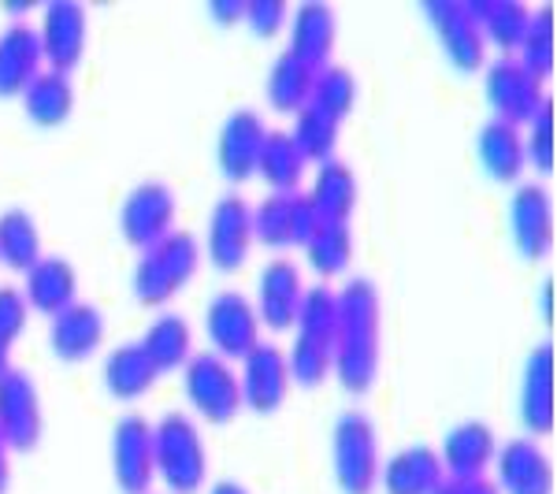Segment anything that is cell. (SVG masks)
Segmentation results:
<instances>
[{
  "instance_id": "1",
  "label": "cell",
  "mask_w": 557,
  "mask_h": 494,
  "mask_svg": "<svg viewBox=\"0 0 557 494\" xmlns=\"http://www.w3.org/2000/svg\"><path fill=\"white\" fill-rule=\"evenodd\" d=\"M338 320H335V361L331 372L349 394H368L380 375V286L368 275H349L338 286Z\"/></svg>"
},
{
  "instance_id": "2",
  "label": "cell",
  "mask_w": 557,
  "mask_h": 494,
  "mask_svg": "<svg viewBox=\"0 0 557 494\" xmlns=\"http://www.w3.org/2000/svg\"><path fill=\"white\" fill-rule=\"evenodd\" d=\"M335 320H338V294L327 283L305 286L298 317H294V346L286 354L290 365V380L301 387H320L331 375V361H335Z\"/></svg>"
},
{
  "instance_id": "3",
  "label": "cell",
  "mask_w": 557,
  "mask_h": 494,
  "mask_svg": "<svg viewBox=\"0 0 557 494\" xmlns=\"http://www.w3.org/2000/svg\"><path fill=\"white\" fill-rule=\"evenodd\" d=\"M197 264H201V246L190 231H168L152 246L141 249L138 264L131 272V291L141 305H168L194 280Z\"/></svg>"
},
{
  "instance_id": "4",
  "label": "cell",
  "mask_w": 557,
  "mask_h": 494,
  "mask_svg": "<svg viewBox=\"0 0 557 494\" xmlns=\"http://www.w3.org/2000/svg\"><path fill=\"white\" fill-rule=\"evenodd\" d=\"M152 465L157 476L175 494H197L209 476V454H205L201 428L186 412H164L152 424Z\"/></svg>"
},
{
  "instance_id": "5",
  "label": "cell",
  "mask_w": 557,
  "mask_h": 494,
  "mask_svg": "<svg viewBox=\"0 0 557 494\" xmlns=\"http://www.w3.org/2000/svg\"><path fill=\"white\" fill-rule=\"evenodd\" d=\"M331 472L343 494H372L380 480V431L364 409H346L331 424Z\"/></svg>"
},
{
  "instance_id": "6",
  "label": "cell",
  "mask_w": 557,
  "mask_h": 494,
  "mask_svg": "<svg viewBox=\"0 0 557 494\" xmlns=\"http://www.w3.org/2000/svg\"><path fill=\"white\" fill-rule=\"evenodd\" d=\"M183 391L209 424H231L242 409L238 372L227 357L212 354V349L190 354V361L183 365Z\"/></svg>"
},
{
  "instance_id": "7",
  "label": "cell",
  "mask_w": 557,
  "mask_h": 494,
  "mask_svg": "<svg viewBox=\"0 0 557 494\" xmlns=\"http://www.w3.org/2000/svg\"><path fill=\"white\" fill-rule=\"evenodd\" d=\"M45 417L38 383L26 368H8L0 375V439L12 450H34L41 443Z\"/></svg>"
},
{
  "instance_id": "8",
  "label": "cell",
  "mask_w": 557,
  "mask_h": 494,
  "mask_svg": "<svg viewBox=\"0 0 557 494\" xmlns=\"http://www.w3.org/2000/svg\"><path fill=\"white\" fill-rule=\"evenodd\" d=\"M205 335L220 357H246L260 343L257 305L242 291H215L205 305Z\"/></svg>"
},
{
  "instance_id": "9",
  "label": "cell",
  "mask_w": 557,
  "mask_h": 494,
  "mask_svg": "<svg viewBox=\"0 0 557 494\" xmlns=\"http://www.w3.org/2000/svg\"><path fill=\"white\" fill-rule=\"evenodd\" d=\"M175 190L160 178H146V183L131 186L127 197L120 205V231L131 246L146 249L157 238H164L168 231H175Z\"/></svg>"
},
{
  "instance_id": "10",
  "label": "cell",
  "mask_w": 557,
  "mask_h": 494,
  "mask_svg": "<svg viewBox=\"0 0 557 494\" xmlns=\"http://www.w3.org/2000/svg\"><path fill=\"white\" fill-rule=\"evenodd\" d=\"M205 246H209V257L220 272H238L253 249V205L235 190L215 197Z\"/></svg>"
},
{
  "instance_id": "11",
  "label": "cell",
  "mask_w": 557,
  "mask_h": 494,
  "mask_svg": "<svg viewBox=\"0 0 557 494\" xmlns=\"http://www.w3.org/2000/svg\"><path fill=\"white\" fill-rule=\"evenodd\" d=\"M424 15L435 30L438 45H443L446 60L457 71H480L487 60V38H483L480 23L472 20L469 4L461 0H428Z\"/></svg>"
},
{
  "instance_id": "12",
  "label": "cell",
  "mask_w": 557,
  "mask_h": 494,
  "mask_svg": "<svg viewBox=\"0 0 557 494\" xmlns=\"http://www.w3.org/2000/svg\"><path fill=\"white\" fill-rule=\"evenodd\" d=\"M112 472L123 494H149L157 480L152 465V424L141 412H127L112 428Z\"/></svg>"
},
{
  "instance_id": "13",
  "label": "cell",
  "mask_w": 557,
  "mask_h": 494,
  "mask_svg": "<svg viewBox=\"0 0 557 494\" xmlns=\"http://www.w3.org/2000/svg\"><path fill=\"white\" fill-rule=\"evenodd\" d=\"M483 89H487V104L494 120L502 123H528L535 115V108L543 104V83L535 75H528L513 57L491 60L483 71Z\"/></svg>"
},
{
  "instance_id": "14",
  "label": "cell",
  "mask_w": 557,
  "mask_h": 494,
  "mask_svg": "<svg viewBox=\"0 0 557 494\" xmlns=\"http://www.w3.org/2000/svg\"><path fill=\"white\" fill-rule=\"evenodd\" d=\"M38 38H41V57L49 60V67L71 75V67L83 60L89 38L86 8L78 0H49L41 8Z\"/></svg>"
},
{
  "instance_id": "15",
  "label": "cell",
  "mask_w": 557,
  "mask_h": 494,
  "mask_svg": "<svg viewBox=\"0 0 557 494\" xmlns=\"http://www.w3.org/2000/svg\"><path fill=\"white\" fill-rule=\"evenodd\" d=\"M509 238L524 260L550 254L554 242V201L543 183H520L509 197Z\"/></svg>"
},
{
  "instance_id": "16",
  "label": "cell",
  "mask_w": 557,
  "mask_h": 494,
  "mask_svg": "<svg viewBox=\"0 0 557 494\" xmlns=\"http://www.w3.org/2000/svg\"><path fill=\"white\" fill-rule=\"evenodd\" d=\"M242 406H249L253 412H275L286 402L290 391V365L286 354L275 343H260L242 357Z\"/></svg>"
},
{
  "instance_id": "17",
  "label": "cell",
  "mask_w": 557,
  "mask_h": 494,
  "mask_svg": "<svg viewBox=\"0 0 557 494\" xmlns=\"http://www.w3.org/2000/svg\"><path fill=\"white\" fill-rule=\"evenodd\" d=\"M517 412L528 435H546L554 428V346L539 343L524 357L517 387Z\"/></svg>"
},
{
  "instance_id": "18",
  "label": "cell",
  "mask_w": 557,
  "mask_h": 494,
  "mask_svg": "<svg viewBox=\"0 0 557 494\" xmlns=\"http://www.w3.org/2000/svg\"><path fill=\"white\" fill-rule=\"evenodd\" d=\"M305 294V280L298 260L290 257H272L257 275V317L260 323L275 331L294 328V317H298V305Z\"/></svg>"
},
{
  "instance_id": "19",
  "label": "cell",
  "mask_w": 557,
  "mask_h": 494,
  "mask_svg": "<svg viewBox=\"0 0 557 494\" xmlns=\"http://www.w3.org/2000/svg\"><path fill=\"white\" fill-rule=\"evenodd\" d=\"M498 491L506 494H554V465L532 435H517L498 446Z\"/></svg>"
},
{
  "instance_id": "20",
  "label": "cell",
  "mask_w": 557,
  "mask_h": 494,
  "mask_svg": "<svg viewBox=\"0 0 557 494\" xmlns=\"http://www.w3.org/2000/svg\"><path fill=\"white\" fill-rule=\"evenodd\" d=\"M264 120H260L257 108H235V112L223 120L220 138H215V160H220V172L231 183H246L257 172V157L264 146Z\"/></svg>"
},
{
  "instance_id": "21",
  "label": "cell",
  "mask_w": 557,
  "mask_h": 494,
  "mask_svg": "<svg viewBox=\"0 0 557 494\" xmlns=\"http://www.w3.org/2000/svg\"><path fill=\"white\" fill-rule=\"evenodd\" d=\"M335 38H338L335 8L323 4V0H305L298 12H294V20H290V45H286V52H294L301 64L320 71V67L331 64Z\"/></svg>"
},
{
  "instance_id": "22",
  "label": "cell",
  "mask_w": 557,
  "mask_h": 494,
  "mask_svg": "<svg viewBox=\"0 0 557 494\" xmlns=\"http://www.w3.org/2000/svg\"><path fill=\"white\" fill-rule=\"evenodd\" d=\"M104 343V312L89 301H71L49 323V346L60 361H86Z\"/></svg>"
},
{
  "instance_id": "23",
  "label": "cell",
  "mask_w": 557,
  "mask_h": 494,
  "mask_svg": "<svg viewBox=\"0 0 557 494\" xmlns=\"http://www.w3.org/2000/svg\"><path fill=\"white\" fill-rule=\"evenodd\" d=\"M41 38L38 26L15 20L0 30V97H20L26 83L41 71Z\"/></svg>"
},
{
  "instance_id": "24",
  "label": "cell",
  "mask_w": 557,
  "mask_h": 494,
  "mask_svg": "<svg viewBox=\"0 0 557 494\" xmlns=\"http://www.w3.org/2000/svg\"><path fill=\"white\" fill-rule=\"evenodd\" d=\"M23 275H26L23 298H26L30 309L57 317L60 309H67L71 301H78V272H75V264H71L67 257L41 254Z\"/></svg>"
},
{
  "instance_id": "25",
  "label": "cell",
  "mask_w": 557,
  "mask_h": 494,
  "mask_svg": "<svg viewBox=\"0 0 557 494\" xmlns=\"http://www.w3.org/2000/svg\"><path fill=\"white\" fill-rule=\"evenodd\" d=\"M494 454H498L494 428L483 424V420H461L443 435L438 461H443V472L450 476H483Z\"/></svg>"
},
{
  "instance_id": "26",
  "label": "cell",
  "mask_w": 557,
  "mask_h": 494,
  "mask_svg": "<svg viewBox=\"0 0 557 494\" xmlns=\"http://www.w3.org/2000/svg\"><path fill=\"white\" fill-rule=\"evenodd\" d=\"M475 157L494 183H513L524 172V134L513 123L487 120L475 131Z\"/></svg>"
},
{
  "instance_id": "27",
  "label": "cell",
  "mask_w": 557,
  "mask_h": 494,
  "mask_svg": "<svg viewBox=\"0 0 557 494\" xmlns=\"http://www.w3.org/2000/svg\"><path fill=\"white\" fill-rule=\"evenodd\" d=\"M20 97L26 108V120L38 123V127H60L75 112V83L64 71L41 67Z\"/></svg>"
},
{
  "instance_id": "28",
  "label": "cell",
  "mask_w": 557,
  "mask_h": 494,
  "mask_svg": "<svg viewBox=\"0 0 557 494\" xmlns=\"http://www.w3.org/2000/svg\"><path fill=\"white\" fill-rule=\"evenodd\" d=\"M380 476L386 494H431L446 472L443 461H438V450H431L424 443H412L406 450L386 457Z\"/></svg>"
},
{
  "instance_id": "29",
  "label": "cell",
  "mask_w": 557,
  "mask_h": 494,
  "mask_svg": "<svg viewBox=\"0 0 557 494\" xmlns=\"http://www.w3.org/2000/svg\"><path fill=\"white\" fill-rule=\"evenodd\" d=\"M309 201L317 209L320 223H349V215L357 209V175L346 160L331 157L323 160L312 175Z\"/></svg>"
},
{
  "instance_id": "30",
  "label": "cell",
  "mask_w": 557,
  "mask_h": 494,
  "mask_svg": "<svg viewBox=\"0 0 557 494\" xmlns=\"http://www.w3.org/2000/svg\"><path fill=\"white\" fill-rule=\"evenodd\" d=\"M101 375H104V387L112 398L134 402V398H141V394H149V387L157 383L160 372H157V365L149 361V354L141 343H120V346L108 349Z\"/></svg>"
},
{
  "instance_id": "31",
  "label": "cell",
  "mask_w": 557,
  "mask_h": 494,
  "mask_svg": "<svg viewBox=\"0 0 557 494\" xmlns=\"http://www.w3.org/2000/svg\"><path fill=\"white\" fill-rule=\"evenodd\" d=\"M146 346L149 361L157 365V372H172V368H183L190 361V349H194V328L183 312H157L149 320L146 335L138 338Z\"/></svg>"
},
{
  "instance_id": "32",
  "label": "cell",
  "mask_w": 557,
  "mask_h": 494,
  "mask_svg": "<svg viewBox=\"0 0 557 494\" xmlns=\"http://www.w3.org/2000/svg\"><path fill=\"white\" fill-rule=\"evenodd\" d=\"M305 164H309V160H305L301 149L294 146L290 131H268L264 134V146H260V157H257V172L264 175V183L272 186L275 194L298 190Z\"/></svg>"
},
{
  "instance_id": "33",
  "label": "cell",
  "mask_w": 557,
  "mask_h": 494,
  "mask_svg": "<svg viewBox=\"0 0 557 494\" xmlns=\"http://www.w3.org/2000/svg\"><path fill=\"white\" fill-rule=\"evenodd\" d=\"M312 78H317V71L309 64H301L294 52H278L275 64L268 67V104L275 108V112H298L301 104H309V94H312Z\"/></svg>"
},
{
  "instance_id": "34",
  "label": "cell",
  "mask_w": 557,
  "mask_h": 494,
  "mask_svg": "<svg viewBox=\"0 0 557 494\" xmlns=\"http://www.w3.org/2000/svg\"><path fill=\"white\" fill-rule=\"evenodd\" d=\"M41 257V227L23 205H12V209H0V260L8 268H26Z\"/></svg>"
},
{
  "instance_id": "35",
  "label": "cell",
  "mask_w": 557,
  "mask_h": 494,
  "mask_svg": "<svg viewBox=\"0 0 557 494\" xmlns=\"http://www.w3.org/2000/svg\"><path fill=\"white\" fill-rule=\"evenodd\" d=\"M469 12H472V20L480 23L483 38L509 52V49H517L532 8H528L524 0H469Z\"/></svg>"
},
{
  "instance_id": "36",
  "label": "cell",
  "mask_w": 557,
  "mask_h": 494,
  "mask_svg": "<svg viewBox=\"0 0 557 494\" xmlns=\"http://www.w3.org/2000/svg\"><path fill=\"white\" fill-rule=\"evenodd\" d=\"M517 64L528 71V75H535L539 83H543L546 75L554 71V8H532V15H528L524 23V34H520L517 41Z\"/></svg>"
},
{
  "instance_id": "37",
  "label": "cell",
  "mask_w": 557,
  "mask_h": 494,
  "mask_svg": "<svg viewBox=\"0 0 557 494\" xmlns=\"http://www.w3.org/2000/svg\"><path fill=\"white\" fill-rule=\"evenodd\" d=\"M301 249L320 280L343 275L349 268V260H354V235H349V223H320L317 235L305 242Z\"/></svg>"
},
{
  "instance_id": "38",
  "label": "cell",
  "mask_w": 557,
  "mask_h": 494,
  "mask_svg": "<svg viewBox=\"0 0 557 494\" xmlns=\"http://www.w3.org/2000/svg\"><path fill=\"white\" fill-rule=\"evenodd\" d=\"M294 146L301 149L305 160H331L338 146V120L327 112H320L317 104H301L294 112V131H290Z\"/></svg>"
},
{
  "instance_id": "39",
  "label": "cell",
  "mask_w": 557,
  "mask_h": 494,
  "mask_svg": "<svg viewBox=\"0 0 557 494\" xmlns=\"http://www.w3.org/2000/svg\"><path fill=\"white\" fill-rule=\"evenodd\" d=\"M309 104H317L320 112L335 115V120L343 123V115L354 112V104H357V75L346 64L320 67L317 78H312Z\"/></svg>"
},
{
  "instance_id": "40",
  "label": "cell",
  "mask_w": 557,
  "mask_h": 494,
  "mask_svg": "<svg viewBox=\"0 0 557 494\" xmlns=\"http://www.w3.org/2000/svg\"><path fill=\"white\" fill-rule=\"evenodd\" d=\"M290 197L294 194H268L253 205V242H264L272 249L290 246Z\"/></svg>"
},
{
  "instance_id": "41",
  "label": "cell",
  "mask_w": 557,
  "mask_h": 494,
  "mask_svg": "<svg viewBox=\"0 0 557 494\" xmlns=\"http://www.w3.org/2000/svg\"><path fill=\"white\" fill-rule=\"evenodd\" d=\"M528 123H532V134L524 138V157H532L539 172L550 175L554 172V104H550V97H543V104L535 108V115Z\"/></svg>"
},
{
  "instance_id": "42",
  "label": "cell",
  "mask_w": 557,
  "mask_h": 494,
  "mask_svg": "<svg viewBox=\"0 0 557 494\" xmlns=\"http://www.w3.org/2000/svg\"><path fill=\"white\" fill-rule=\"evenodd\" d=\"M26 312H30V305H26L23 291L12 283H0V343L12 346L15 338L23 335L26 328Z\"/></svg>"
},
{
  "instance_id": "43",
  "label": "cell",
  "mask_w": 557,
  "mask_h": 494,
  "mask_svg": "<svg viewBox=\"0 0 557 494\" xmlns=\"http://www.w3.org/2000/svg\"><path fill=\"white\" fill-rule=\"evenodd\" d=\"M242 20L249 23V30L257 38H275L283 30V20H286V4L283 0H246V12Z\"/></svg>"
},
{
  "instance_id": "44",
  "label": "cell",
  "mask_w": 557,
  "mask_h": 494,
  "mask_svg": "<svg viewBox=\"0 0 557 494\" xmlns=\"http://www.w3.org/2000/svg\"><path fill=\"white\" fill-rule=\"evenodd\" d=\"M317 227H320V215L312 209L309 194L294 190V197H290V246H305V242L317 235Z\"/></svg>"
},
{
  "instance_id": "45",
  "label": "cell",
  "mask_w": 557,
  "mask_h": 494,
  "mask_svg": "<svg viewBox=\"0 0 557 494\" xmlns=\"http://www.w3.org/2000/svg\"><path fill=\"white\" fill-rule=\"evenodd\" d=\"M431 494H502L487 476H443Z\"/></svg>"
},
{
  "instance_id": "46",
  "label": "cell",
  "mask_w": 557,
  "mask_h": 494,
  "mask_svg": "<svg viewBox=\"0 0 557 494\" xmlns=\"http://www.w3.org/2000/svg\"><path fill=\"white\" fill-rule=\"evenodd\" d=\"M209 12H212L215 23H227L231 26V23L242 20V12H246V0H212Z\"/></svg>"
},
{
  "instance_id": "47",
  "label": "cell",
  "mask_w": 557,
  "mask_h": 494,
  "mask_svg": "<svg viewBox=\"0 0 557 494\" xmlns=\"http://www.w3.org/2000/svg\"><path fill=\"white\" fill-rule=\"evenodd\" d=\"M8 480H12V461H8V443L0 439V494L8 491Z\"/></svg>"
},
{
  "instance_id": "48",
  "label": "cell",
  "mask_w": 557,
  "mask_h": 494,
  "mask_svg": "<svg viewBox=\"0 0 557 494\" xmlns=\"http://www.w3.org/2000/svg\"><path fill=\"white\" fill-rule=\"evenodd\" d=\"M550 291H554V283L546 280L543 294H539V298H543V301H539V309H543V317H546V320H550Z\"/></svg>"
},
{
  "instance_id": "49",
  "label": "cell",
  "mask_w": 557,
  "mask_h": 494,
  "mask_svg": "<svg viewBox=\"0 0 557 494\" xmlns=\"http://www.w3.org/2000/svg\"><path fill=\"white\" fill-rule=\"evenodd\" d=\"M8 368H12V346H8V343H0V375H4Z\"/></svg>"
}]
</instances>
